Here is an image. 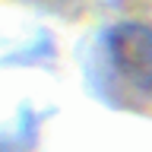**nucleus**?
Instances as JSON below:
<instances>
[{
  "mask_svg": "<svg viewBox=\"0 0 152 152\" xmlns=\"http://www.w3.org/2000/svg\"><path fill=\"white\" fill-rule=\"evenodd\" d=\"M108 48L117 70L140 89L152 92V28L140 22H124L108 35Z\"/></svg>",
  "mask_w": 152,
  "mask_h": 152,
  "instance_id": "f257e3e1",
  "label": "nucleus"
}]
</instances>
